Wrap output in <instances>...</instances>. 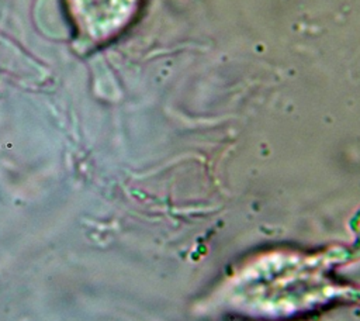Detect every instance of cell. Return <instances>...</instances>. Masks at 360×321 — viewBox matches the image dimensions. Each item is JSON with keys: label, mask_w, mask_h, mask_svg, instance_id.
Listing matches in <instances>:
<instances>
[{"label": "cell", "mask_w": 360, "mask_h": 321, "mask_svg": "<svg viewBox=\"0 0 360 321\" xmlns=\"http://www.w3.org/2000/svg\"><path fill=\"white\" fill-rule=\"evenodd\" d=\"M79 31L91 41L120 32L134 15L139 0H66Z\"/></svg>", "instance_id": "obj_1"}]
</instances>
